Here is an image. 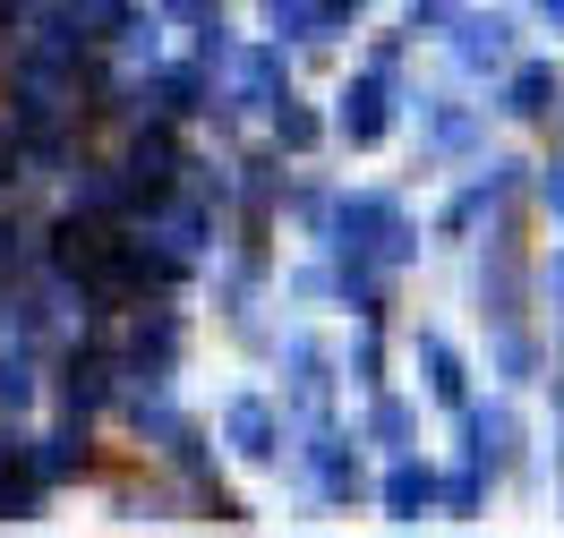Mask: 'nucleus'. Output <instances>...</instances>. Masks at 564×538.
<instances>
[{"mask_svg":"<svg viewBox=\"0 0 564 538\" xmlns=\"http://www.w3.org/2000/svg\"><path fill=\"white\" fill-rule=\"evenodd\" d=\"M547 9H556V18H564V0H547Z\"/></svg>","mask_w":564,"mask_h":538,"instance_id":"423d86ee","label":"nucleus"},{"mask_svg":"<svg viewBox=\"0 0 564 538\" xmlns=\"http://www.w3.org/2000/svg\"><path fill=\"white\" fill-rule=\"evenodd\" d=\"M462 52H470V61H505V26H462Z\"/></svg>","mask_w":564,"mask_h":538,"instance_id":"20e7f679","label":"nucleus"},{"mask_svg":"<svg viewBox=\"0 0 564 538\" xmlns=\"http://www.w3.org/2000/svg\"><path fill=\"white\" fill-rule=\"evenodd\" d=\"M547 86H556L547 69H522L513 77V111H547Z\"/></svg>","mask_w":564,"mask_h":538,"instance_id":"39448f33","label":"nucleus"},{"mask_svg":"<svg viewBox=\"0 0 564 538\" xmlns=\"http://www.w3.org/2000/svg\"><path fill=\"white\" fill-rule=\"evenodd\" d=\"M343 129H351L359 145H368L377 129H386V95H377V86H359V95H351V111H343Z\"/></svg>","mask_w":564,"mask_h":538,"instance_id":"f257e3e1","label":"nucleus"},{"mask_svg":"<svg viewBox=\"0 0 564 538\" xmlns=\"http://www.w3.org/2000/svg\"><path fill=\"white\" fill-rule=\"evenodd\" d=\"M386 504H393V521H420L427 479H420V470H393V479H386Z\"/></svg>","mask_w":564,"mask_h":538,"instance_id":"f03ea898","label":"nucleus"},{"mask_svg":"<svg viewBox=\"0 0 564 538\" xmlns=\"http://www.w3.org/2000/svg\"><path fill=\"white\" fill-rule=\"evenodd\" d=\"M231 436H240V453H274V444H265V410H257V402H240V410H231Z\"/></svg>","mask_w":564,"mask_h":538,"instance_id":"7ed1b4c3","label":"nucleus"}]
</instances>
